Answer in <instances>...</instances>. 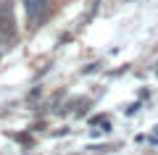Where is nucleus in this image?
I'll return each instance as SVG.
<instances>
[{
  "label": "nucleus",
  "instance_id": "f257e3e1",
  "mask_svg": "<svg viewBox=\"0 0 158 155\" xmlns=\"http://www.w3.org/2000/svg\"><path fill=\"white\" fill-rule=\"evenodd\" d=\"M24 8H27L29 21L37 24L40 18L45 16V11H48V0H27V3H24Z\"/></svg>",
  "mask_w": 158,
  "mask_h": 155
},
{
  "label": "nucleus",
  "instance_id": "f03ea898",
  "mask_svg": "<svg viewBox=\"0 0 158 155\" xmlns=\"http://www.w3.org/2000/svg\"><path fill=\"white\" fill-rule=\"evenodd\" d=\"M0 34H6V37L13 34V11H11V6H0Z\"/></svg>",
  "mask_w": 158,
  "mask_h": 155
}]
</instances>
